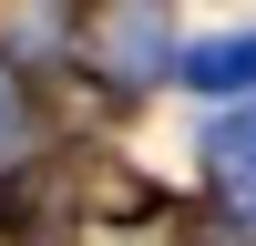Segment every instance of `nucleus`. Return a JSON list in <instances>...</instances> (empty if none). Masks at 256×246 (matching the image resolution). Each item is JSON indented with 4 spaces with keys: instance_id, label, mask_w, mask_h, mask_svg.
<instances>
[{
    "instance_id": "nucleus-1",
    "label": "nucleus",
    "mask_w": 256,
    "mask_h": 246,
    "mask_svg": "<svg viewBox=\"0 0 256 246\" xmlns=\"http://www.w3.org/2000/svg\"><path fill=\"white\" fill-rule=\"evenodd\" d=\"M195 82H256V41H205V52H195Z\"/></svg>"
},
{
    "instance_id": "nucleus-2",
    "label": "nucleus",
    "mask_w": 256,
    "mask_h": 246,
    "mask_svg": "<svg viewBox=\"0 0 256 246\" xmlns=\"http://www.w3.org/2000/svg\"><path fill=\"white\" fill-rule=\"evenodd\" d=\"M216 154H226V184H246V195H256V123H236Z\"/></svg>"
}]
</instances>
